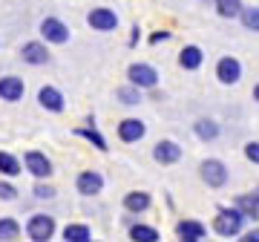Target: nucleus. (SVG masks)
<instances>
[{"mask_svg": "<svg viewBox=\"0 0 259 242\" xmlns=\"http://www.w3.org/2000/svg\"><path fill=\"white\" fill-rule=\"evenodd\" d=\"M242 222H245V214H242L239 208H233V211H219L213 228H216L219 236H236L242 231Z\"/></svg>", "mask_w": 259, "mask_h": 242, "instance_id": "1", "label": "nucleus"}, {"mask_svg": "<svg viewBox=\"0 0 259 242\" xmlns=\"http://www.w3.org/2000/svg\"><path fill=\"white\" fill-rule=\"evenodd\" d=\"M26 233H29V239H35V242L52 239V233H55V219H52V216H44V214H35L26 225Z\"/></svg>", "mask_w": 259, "mask_h": 242, "instance_id": "2", "label": "nucleus"}, {"mask_svg": "<svg viewBox=\"0 0 259 242\" xmlns=\"http://www.w3.org/2000/svg\"><path fill=\"white\" fill-rule=\"evenodd\" d=\"M127 78H130V84H136L141 90H150V87H156V81H158V72L153 69V66H147V64H133L130 66V72H127Z\"/></svg>", "mask_w": 259, "mask_h": 242, "instance_id": "3", "label": "nucleus"}, {"mask_svg": "<svg viewBox=\"0 0 259 242\" xmlns=\"http://www.w3.org/2000/svg\"><path fill=\"white\" fill-rule=\"evenodd\" d=\"M202 179L207 182L210 187H222L228 182V170H225L222 162H216V158H207L202 165Z\"/></svg>", "mask_w": 259, "mask_h": 242, "instance_id": "4", "label": "nucleus"}, {"mask_svg": "<svg viewBox=\"0 0 259 242\" xmlns=\"http://www.w3.org/2000/svg\"><path fill=\"white\" fill-rule=\"evenodd\" d=\"M40 35L47 37V41H52V44H66V41H69V29H66L58 18H47L40 23Z\"/></svg>", "mask_w": 259, "mask_h": 242, "instance_id": "5", "label": "nucleus"}, {"mask_svg": "<svg viewBox=\"0 0 259 242\" xmlns=\"http://www.w3.org/2000/svg\"><path fill=\"white\" fill-rule=\"evenodd\" d=\"M87 20H90V26L98 29V32H110V29L118 26V15L112 9H93Z\"/></svg>", "mask_w": 259, "mask_h": 242, "instance_id": "6", "label": "nucleus"}, {"mask_svg": "<svg viewBox=\"0 0 259 242\" xmlns=\"http://www.w3.org/2000/svg\"><path fill=\"white\" fill-rule=\"evenodd\" d=\"M242 75V66L236 58H222L219 64H216V78L222 81V84H236Z\"/></svg>", "mask_w": 259, "mask_h": 242, "instance_id": "7", "label": "nucleus"}, {"mask_svg": "<svg viewBox=\"0 0 259 242\" xmlns=\"http://www.w3.org/2000/svg\"><path fill=\"white\" fill-rule=\"evenodd\" d=\"M153 158H156L158 165H176L179 158H182V147H179L176 141H158L156 150H153Z\"/></svg>", "mask_w": 259, "mask_h": 242, "instance_id": "8", "label": "nucleus"}, {"mask_svg": "<svg viewBox=\"0 0 259 242\" xmlns=\"http://www.w3.org/2000/svg\"><path fill=\"white\" fill-rule=\"evenodd\" d=\"M144 133H147V127H144L139 118H124V121L118 124V139H121V141H127V144H133V141L144 139Z\"/></svg>", "mask_w": 259, "mask_h": 242, "instance_id": "9", "label": "nucleus"}, {"mask_svg": "<svg viewBox=\"0 0 259 242\" xmlns=\"http://www.w3.org/2000/svg\"><path fill=\"white\" fill-rule=\"evenodd\" d=\"M26 170L32 173V176L44 179L52 173V162H49L44 153H37V150H32V153H26Z\"/></svg>", "mask_w": 259, "mask_h": 242, "instance_id": "10", "label": "nucleus"}, {"mask_svg": "<svg viewBox=\"0 0 259 242\" xmlns=\"http://www.w3.org/2000/svg\"><path fill=\"white\" fill-rule=\"evenodd\" d=\"M23 81L15 78V75H6V78H0V98L3 101H20L23 98Z\"/></svg>", "mask_w": 259, "mask_h": 242, "instance_id": "11", "label": "nucleus"}, {"mask_svg": "<svg viewBox=\"0 0 259 242\" xmlns=\"http://www.w3.org/2000/svg\"><path fill=\"white\" fill-rule=\"evenodd\" d=\"M78 193H83V196H95V193H101V187H104V179H101V173H95V170H87V173H81L78 176Z\"/></svg>", "mask_w": 259, "mask_h": 242, "instance_id": "12", "label": "nucleus"}, {"mask_svg": "<svg viewBox=\"0 0 259 242\" xmlns=\"http://www.w3.org/2000/svg\"><path fill=\"white\" fill-rule=\"evenodd\" d=\"M20 58H23L26 64L40 66V64H47V61H49V52H47V47H44V44H23Z\"/></svg>", "mask_w": 259, "mask_h": 242, "instance_id": "13", "label": "nucleus"}, {"mask_svg": "<svg viewBox=\"0 0 259 242\" xmlns=\"http://www.w3.org/2000/svg\"><path fill=\"white\" fill-rule=\"evenodd\" d=\"M37 101H40V107H47V110H52V112L64 110V95L58 93L55 87H44V90L37 93Z\"/></svg>", "mask_w": 259, "mask_h": 242, "instance_id": "14", "label": "nucleus"}, {"mask_svg": "<svg viewBox=\"0 0 259 242\" xmlns=\"http://www.w3.org/2000/svg\"><path fill=\"white\" fill-rule=\"evenodd\" d=\"M176 233L187 242H199V239H204V225L193 222V219H185V222L176 225Z\"/></svg>", "mask_w": 259, "mask_h": 242, "instance_id": "15", "label": "nucleus"}, {"mask_svg": "<svg viewBox=\"0 0 259 242\" xmlns=\"http://www.w3.org/2000/svg\"><path fill=\"white\" fill-rule=\"evenodd\" d=\"M124 208H127L130 214H141V211H147L150 208V193H141V190L127 193L124 196Z\"/></svg>", "mask_w": 259, "mask_h": 242, "instance_id": "16", "label": "nucleus"}, {"mask_svg": "<svg viewBox=\"0 0 259 242\" xmlns=\"http://www.w3.org/2000/svg\"><path fill=\"white\" fill-rule=\"evenodd\" d=\"M202 49L199 47H185L182 49V55H179V64L185 66V69H199L202 66Z\"/></svg>", "mask_w": 259, "mask_h": 242, "instance_id": "17", "label": "nucleus"}, {"mask_svg": "<svg viewBox=\"0 0 259 242\" xmlns=\"http://www.w3.org/2000/svg\"><path fill=\"white\" fill-rule=\"evenodd\" d=\"M196 136H199L202 141H213L216 136H219V124L210 121V118H199L196 121Z\"/></svg>", "mask_w": 259, "mask_h": 242, "instance_id": "18", "label": "nucleus"}, {"mask_svg": "<svg viewBox=\"0 0 259 242\" xmlns=\"http://www.w3.org/2000/svg\"><path fill=\"white\" fill-rule=\"evenodd\" d=\"M64 239H69V242H90L93 239V233H90L87 225H66L64 228Z\"/></svg>", "mask_w": 259, "mask_h": 242, "instance_id": "19", "label": "nucleus"}, {"mask_svg": "<svg viewBox=\"0 0 259 242\" xmlns=\"http://www.w3.org/2000/svg\"><path fill=\"white\" fill-rule=\"evenodd\" d=\"M236 208H239L242 214H245V219L248 216H256L259 214V202H256V193H245L236 199Z\"/></svg>", "mask_w": 259, "mask_h": 242, "instance_id": "20", "label": "nucleus"}, {"mask_svg": "<svg viewBox=\"0 0 259 242\" xmlns=\"http://www.w3.org/2000/svg\"><path fill=\"white\" fill-rule=\"evenodd\" d=\"M130 236L141 242H158V231L156 228H147V225H133L130 228Z\"/></svg>", "mask_w": 259, "mask_h": 242, "instance_id": "21", "label": "nucleus"}, {"mask_svg": "<svg viewBox=\"0 0 259 242\" xmlns=\"http://www.w3.org/2000/svg\"><path fill=\"white\" fill-rule=\"evenodd\" d=\"M0 173H3V176H18L20 162L12 156V153H0Z\"/></svg>", "mask_w": 259, "mask_h": 242, "instance_id": "22", "label": "nucleus"}, {"mask_svg": "<svg viewBox=\"0 0 259 242\" xmlns=\"http://www.w3.org/2000/svg\"><path fill=\"white\" fill-rule=\"evenodd\" d=\"M242 9V0H216V12L222 18H236Z\"/></svg>", "mask_w": 259, "mask_h": 242, "instance_id": "23", "label": "nucleus"}, {"mask_svg": "<svg viewBox=\"0 0 259 242\" xmlns=\"http://www.w3.org/2000/svg\"><path fill=\"white\" fill-rule=\"evenodd\" d=\"M20 225L15 219H0V239H18Z\"/></svg>", "mask_w": 259, "mask_h": 242, "instance_id": "24", "label": "nucleus"}, {"mask_svg": "<svg viewBox=\"0 0 259 242\" xmlns=\"http://www.w3.org/2000/svg\"><path fill=\"white\" fill-rule=\"evenodd\" d=\"M239 15H242V23L256 32V29H259V12H256V6H253V9H245V6H242Z\"/></svg>", "mask_w": 259, "mask_h": 242, "instance_id": "25", "label": "nucleus"}, {"mask_svg": "<svg viewBox=\"0 0 259 242\" xmlns=\"http://www.w3.org/2000/svg\"><path fill=\"white\" fill-rule=\"evenodd\" d=\"M118 98L124 104H139L141 101V93H139V87L133 84V87H121L118 90Z\"/></svg>", "mask_w": 259, "mask_h": 242, "instance_id": "26", "label": "nucleus"}, {"mask_svg": "<svg viewBox=\"0 0 259 242\" xmlns=\"http://www.w3.org/2000/svg\"><path fill=\"white\" fill-rule=\"evenodd\" d=\"M78 136H83V139H90V141H93V144H95L98 150H107V141H104V139H101V136H98L95 130H78Z\"/></svg>", "mask_w": 259, "mask_h": 242, "instance_id": "27", "label": "nucleus"}, {"mask_svg": "<svg viewBox=\"0 0 259 242\" xmlns=\"http://www.w3.org/2000/svg\"><path fill=\"white\" fill-rule=\"evenodd\" d=\"M245 156H248L250 162H253V165L259 162V144H256V141H250V144H245Z\"/></svg>", "mask_w": 259, "mask_h": 242, "instance_id": "28", "label": "nucleus"}, {"mask_svg": "<svg viewBox=\"0 0 259 242\" xmlns=\"http://www.w3.org/2000/svg\"><path fill=\"white\" fill-rule=\"evenodd\" d=\"M35 196H37V199H52L55 190H52L49 185H35Z\"/></svg>", "mask_w": 259, "mask_h": 242, "instance_id": "29", "label": "nucleus"}, {"mask_svg": "<svg viewBox=\"0 0 259 242\" xmlns=\"http://www.w3.org/2000/svg\"><path fill=\"white\" fill-rule=\"evenodd\" d=\"M15 196H18V190H15V187L6 185V182H0V199H6V202H9V199H15Z\"/></svg>", "mask_w": 259, "mask_h": 242, "instance_id": "30", "label": "nucleus"}, {"mask_svg": "<svg viewBox=\"0 0 259 242\" xmlns=\"http://www.w3.org/2000/svg\"><path fill=\"white\" fill-rule=\"evenodd\" d=\"M170 37V32H158V35H153V44H158V41H167Z\"/></svg>", "mask_w": 259, "mask_h": 242, "instance_id": "31", "label": "nucleus"}, {"mask_svg": "<svg viewBox=\"0 0 259 242\" xmlns=\"http://www.w3.org/2000/svg\"><path fill=\"white\" fill-rule=\"evenodd\" d=\"M259 239V233L256 231H250V233H245V242H256Z\"/></svg>", "mask_w": 259, "mask_h": 242, "instance_id": "32", "label": "nucleus"}]
</instances>
